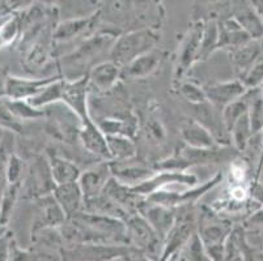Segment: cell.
I'll return each instance as SVG.
<instances>
[{
  "label": "cell",
  "mask_w": 263,
  "mask_h": 261,
  "mask_svg": "<svg viewBox=\"0 0 263 261\" xmlns=\"http://www.w3.org/2000/svg\"><path fill=\"white\" fill-rule=\"evenodd\" d=\"M160 35L154 29L140 28L117 37L109 51L110 61L123 68L140 55L156 49Z\"/></svg>",
  "instance_id": "6da1fadb"
},
{
  "label": "cell",
  "mask_w": 263,
  "mask_h": 261,
  "mask_svg": "<svg viewBox=\"0 0 263 261\" xmlns=\"http://www.w3.org/2000/svg\"><path fill=\"white\" fill-rule=\"evenodd\" d=\"M138 252L127 244L88 243L63 248L61 255L63 261H113L118 258L130 260Z\"/></svg>",
  "instance_id": "7a4b0ae2"
},
{
  "label": "cell",
  "mask_w": 263,
  "mask_h": 261,
  "mask_svg": "<svg viewBox=\"0 0 263 261\" xmlns=\"http://www.w3.org/2000/svg\"><path fill=\"white\" fill-rule=\"evenodd\" d=\"M128 246L139 251L152 261H159L162 252V242L139 213L128 217L126 222Z\"/></svg>",
  "instance_id": "3957f363"
},
{
  "label": "cell",
  "mask_w": 263,
  "mask_h": 261,
  "mask_svg": "<svg viewBox=\"0 0 263 261\" xmlns=\"http://www.w3.org/2000/svg\"><path fill=\"white\" fill-rule=\"evenodd\" d=\"M178 210H181L182 214L177 212V221L169 231L168 236L165 238L159 261H171L172 258L177 257L178 253H181V251L189 243L191 236L198 231L195 215L193 214V212H190V207Z\"/></svg>",
  "instance_id": "277c9868"
},
{
  "label": "cell",
  "mask_w": 263,
  "mask_h": 261,
  "mask_svg": "<svg viewBox=\"0 0 263 261\" xmlns=\"http://www.w3.org/2000/svg\"><path fill=\"white\" fill-rule=\"evenodd\" d=\"M57 184L51 175L47 157L44 155H35L32 158V162L28 164L25 179L23 182V190L25 197L40 198L44 196L51 195L54 192Z\"/></svg>",
  "instance_id": "5b68a950"
},
{
  "label": "cell",
  "mask_w": 263,
  "mask_h": 261,
  "mask_svg": "<svg viewBox=\"0 0 263 261\" xmlns=\"http://www.w3.org/2000/svg\"><path fill=\"white\" fill-rule=\"evenodd\" d=\"M221 179H223L221 172H217V174H215L214 178H211L200 187H197V188H191V190L183 191V192H177V191H169L168 192V191L161 190L148 196L147 200L152 201L155 204L173 208V209L177 210L182 209V208L191 207L200 196H203L210 190H212L215 186H217L221 182Z\"/></svg>",
  "instance_id": "8992f818"
},
{
  "label": "cell",
  "mask_w": 263,
  "mask_h": 261,
  "mask_svg": "<svg viewBox=\"0 0 263 261\" xmlns=\"http://www.w3.org/2000/svg\"><path fill=\"white\" fill-rule=\"evenodd\" d=\"M232 234L231 226L220 221L204 222L198 225V235L211 261H223L226 246Z\"/></svg>",
  "instance_id": "52a82bcc"
},
{
  "label": "cell",
  "mask_w": 263,
  "mask_h": 261,
  "mask_svg": "<svg viewBox=\"0 0 263 261\" xmlns=\"http://www.w3.org/2000/svg\"><path fill=\"white\" fill-rule=\"evenodd\" d=\"M88 93H89V81L87 75L75 80L63 78L62 102L78 115L83 124L93 121L88 109Z\"/></svg>",
  "instance_id": "ba28073f"
},
{
  "label": "cell",
  "mask_w": 263,
  "mask_h": 261,
  "mask_svg": "<svg viewBox=\"0 0 263 261\" xmlns=\"http://www.w3.org/2000/svg\"><path fill=\"white\" fill-rule=\"evenodd\" d=\"M177 212H178L177 209L155 204L147 198L143 201V204L138 209V213L149 224V226L155 230L157 236L161 239L162 246H164L165 238L168 236L169 231L176 224Z\"/></svg>",
  "instance_id": "9c48e42d"
},
{
  "label": "cell",
  "mask_w": 263,
  "mask_h": 261,
  "mask_svg": "<svg viewBox=\"0 0 263 261\" xmlns=\"http://www.w3.org/2000/svg\"><path fill=\"white\" fill-rule=\"evenodd\" d=\"M34 217L32 222V235L45 229H61L67 221V217L55 197L51 195L37 198Z\"/></svg>",
  "instance_id": "30bf717a"
},
{
  "label": "cell",
  "mask_w": 263,
  "mask_h": 261,
  "mask_svg": "<svg viewBox=\"0 0 263 261\" xmlns=\"http://www.w3.org/2000/svg\"><path fill=\"white\" fill-rule=\"evenodd\" d=\"M116 39L117 38H114V35L109 34V33H102V34L88 38L81 45H79L78 49L73 50L71 54L63 56L62 59L63 66H66L67 68L85 66L90 61H93L95 56H97L105 47L113 46Z\"/></svg>",
  "instance_id": "8fae6325"
},
{
  "label": "cell",
  "mask_w": 263,
  "mask_h": 261,
  "mask_svg": "<svg viewBox=\"0 0 263 261\" xmlns=\"http://www.w3.org/2000/svg\"><path fill=\"white\" fill-rule=\"evenodd\" d=\"M111 178L113 175L110 169V161H100L85 171H81L78 183L84 195L85 201L101 195Z\"/></svg>",
  "instance_id": "7c38bea8"
},
{
  "label": "cell",
  "mask_w": 263,
  "mask_h": 261,
  "mask_svg": "<svg viewBox=\"0 0 263 261\" xmlns=\"http://www.w3.org/2000/svg\"><path fill=\"white\" fill-rule=\"evenodd\" d=\"M198 182V176L194 174H189L185 171H166V170H160L156 171L154 176H151L148 180L143 182L139 186L134 187L138 195L147 198L152 193L157 191L164 190L166 186L171 184H186V186H195Z\"/></svg>",
  "instance_id": "4fadbf2b"
},
{
  "label": "cell",
  "mask_w": 263,
  "mask_h": 261,
  "mask_svg": "<svg viewBox=\"0 0 263 261\" xmlns=\"http://www.w3.org/2000/svg\"><path fill=\"white\" fill-rule=\"evenodd\" d=\"M203 26L204 24H198L193 26L185 39L181 43L178 56H177L176 71H174V77L176 80H181L186 75V72L191 68L195 62H198V55H199L200 41H202Z\"/></svg>",
  "instance_id": "5bb4252c"
},
{
  "label": "cell",
  "mask_w": 263,
  "mask_h": 261,
  "mask_svg": "<svg viewBox=\"0 0 263 261\" xmlns=\"http://www.w3.org/2000/svg\"><path fill=\"white\" fill-rule=\"evenodd\" d=\"M62 77L63 76L57 75L42 78H26L9 75L6 98L12 101H28L37 95L41 90H44L47 85Z\"/></svg>",
  "instance_id": "9a60e30c"
},
{
  "label": "cell",
  "mask_w": 263,
  "mask_h": 261,
  "mask_svg": "<svg viewBox=\"0 0 263 261\" xmlns=\"http://www.w3.org/2000/svg\"><path fill=\"white\" fill-rule=\"evenodd\" d=\"M207 102L221 114L227 106L241 99L246 92V88L241 81H224V83L212 84L204 88Z\"/></svg>",
  "instance_id": "2e32d148"
},
{
  "label": "cell",
  "mask_w": 263,
  "mask_h": 261,
  "mask_svg": "<svg viewBox=\"0 0 263 261\" xmlns=\"http://www.w3.org/2000/svg\"><path fill=\"white\" fill-rule=\"evenodd\" d=\"M110 169H111V175L116 180L133 188L156 174L154 169L148 167L143 162H135V158L123 162L110 161Z\"/></svg>",
  "instance_id": "e0dca14e"
},
{
  "label": "cell",
  "mask_w": 263,
  "mask_h": 261,
  "mask_svg": "<svg viewBox=\"0 0 263 261\" xmlns=\"http://www.w3.org/2000/svg\"><path fill=\"white\" fill-rule=\"evenodd\" d=\"M52 196L64 212L67 219L73 218L84 212L85 198L78 182L57 186Z\"/></svg>",
  "instance_id": "ac0fdd59"
},
{
  "label": "cell",
  "mask_w": 263,
  "mask_h": 261,
  "mask_svg": "<svg viewBox=\"0 0 263 261\" xmlns=\"http://www.w3.org/2000/svg\"><path fill=\"white\" fill-rule=\"evenodd\" d=\"M179 133L186 147L191 149H211L217 147V141L215 140L214 135L191 116L182 121L179 127Z\"/></svg>",
  "instance_id": "d6986e66"
},
{
  "label": "cell",
  "mask_w": 263,
  "mask_h": 261,
  "mask_svg": "<svg viewBox=\"0 0 263 261\" xmlns=\"http://www.w3.org/2000/svg\"><path fill=\"white\" fill-rule=\"evenodd\" d=\"M89 88H95L99 92H109L122 78V67L114 62L107 61L96 64L88 71Z\"/></svg>",
  "instance_id": "ffe728a7"
},
{
  "label": "cell",
  "mask_w": 263,
  "mask_h": 261,
  "mask_svg": "<svg viewBox=\"0 0 263 261\" xmlns=\"http://www.w3.org/2000/svg\"><path fill=\"white\" fill-rule=\"evenodd\" d=\"M79 140L89 154L97 157L100 161H110L106 136L95 122L90 121L81 126Z\"/></svg>",
  "instance_id": "44dd1931"
},
{
  "label": "cell",
  "mask_w": 263,
  "mask_h": 261,
  "mask_svg": "<svg viewBox=\"0 0 263 261\" xmlns=\"http://www.w3.org/2000/svg\"><path fill=\"white\" fill-rule=\"evenodd\" d=\"M161 59V51H159L157 49L151 50V51L145 52V54L134 59L127 66H124L122 68V78L138 80V78L147 77L152 72L156 71Z\"/></svg>",
  "instance_id": "7402d4cb"
},
{
  "label": "cell",
  "mask_w": 263,
  "mask_h": 261,
  "mask_svg": "<svg viewBox=\"0 0 263 261\" xmlns=\"http://www.w3.org/2000/svg\"><path fill=\"white\" fill-rule=\"evenodd\" d=\"M47 161H49L50 170H51L52 179H54V183L57 186L73 183L80 178V169L75 162L68 159V158L57 154V153H49Z\"/></svg>",
  "instance_id": "603a6c76"
},
{
  "label": "cell",
  "mask_w": 263,
  "mask_h": 261,
  "mask_svg": "<svg viewBox=\"0 0 263 261\" xmlns=\"http://www.w3.org/2000/svg\"><path fill=\"white\" fill-rule=\"evenodd\" d=\"M96 14L89 17H71L61 21L55 25L52 30V41L54 42H68L84 34L92 26Z\"/></svg>",
  "instance_id": "cb8c5ba5"
},
{
  "label": "cell",
  "mask_w": 263,
  "mask_h": 261,
  "mask_svg": "<svg viewBox=\"0 0 263 261\" xmlns=\"http://www.w3.org/2000/svg\"><path fill=\"white\" fill-rule=\"evenodd\" d=\"M110 161L123 162L133 159L136 155V145L127 136H106Z\"/></svg>",
  "instance_id": "d4e9b609"
},
{
  "label": "cell",
  "mask_w": 263,
  "mask_h": 261,
  "mask_svg": "<svg viewBox=\"0 0 263 261\" xmlns=\"http://www.w3.org/2000/svg\"><path fill=\"white\" fill-rule=\"evenodd\" d=\"M62 95H63V77L47 85L37 95L28 99V102L35 109L45 110L46 107L62 102Z\"/></svg>",
  "instance_id": "484cf974"
},
{
  "label": "cell",
  "mask_w": 263,
  "mask_h": 261,
  "mask_svg": "<svg viewBox=\"0 0 263 261\" xmlns=\"http://www.w3.org/2000/svg\"><path fill=\"white\" fill-rule=\"evenodd\" d=\"M21 190H23V183L7 186L6 191L2 196V201H0V226H8L16 203L21 196Z\"/></svg>",
  "instance_id": "4316f807"
},
{
  "label": "cell",
  "mask_w": 263,
  "mask_h": 261,
  "mask_svg": "<svg viewBox=\"0 0 263 261\" xmlns=\"http://www.w3.org/2000/svg\"><path fill=\"white\" fill-rule=\"evenodd\" d=\"M216 49H219V24L212 20L205 23L204 26H203L198 62L207 59L210 55L214 54Z\"/></svg>",
  "instance_id": "83f0119b"
},
{
  "label": "cell",
  "mask_w": 263,
  "mask_h": 261,
  "mask_svg": "<svg viewBox=\"0 0 263 261\" xmlns=\"http://www.w3.org/2000/svg\"><path fill=\"white\" fill-rule=\"evenodd\" d=\"M234 20L248 33L249 37H258L263 33V24L250 7H240L234 13Z\"/></svg>",
  "instance_id": "f1b7e54d"
},
{
  "label": "cell",
  "mask_w": 263,
  "mask_h": 261,
  "mask_svg": "<svg viewBox=\"0 0 263 261\" xmlns=\"http://www.w3.org/2000/svg\"><path fill=\"white\" fill-rule=\"evenodd\" d=\"M23 32V21L20 12H16L0 26V50L11 46Z\"/></svg>",
  "instance_id": "f546056e"
},
{
  "label": "cell",
  "mask_w": 263,
  "mask_h": 261,
  "mask_svg": "<svg viewBox=\"0 0 263 261\" xmlns=\"http://www.w3.org/2000/svg\"><path fill=\"white\" fill-rule=\"evenodd\" d=\"M7 107L15 115L16 118L24 121H37V119L45 118V110H40L33 107L28 101H12L8 98H4Z\"/></svg>",
  "instance_id": "4dcf8cb0"
},
{
  "label": "cell",
  "mask_w": 263,
  "mask_h": 261,
  "mask_svg": "<svg viewBox=\"0 0 263 261\" xmlns=\"http://www.w3.org/2000/svg\"><path fill=\"white\" fill-rule=\"evenodd\" d=\"M13 154V133L4 132V137L0 143V201L8 186V179H7V165L8 159Z\"/></svg>",
  "instance_id": "1f68e13d"
},
{
  "label": "cell",
  "mask_w": 263,
  "mask_h": 261,
  "mask_svg": "<svg viewBox=\"0 0 263 261\" xmlns=\"http://www.w3.org/2000/svg\"><path fill=\"white\" fill-rule=\"evenodd\" d=\"M229 135H231V138L234 143V145H236V148L243 152L246 149V147L249 145L250 137L253 136L250 119H249V111L248 114L243 115L242 118L238 119L237 123L234 124Z\"/></svg>",
  "instance_id": "d6a6232c"
},
{
  "label": "cell",
  "mask_w": 263,
  "mask_h": 261,
  "mask_svg": "<svg viewBox=\"0 0 263 261\" xmlns=\"http://www.w3.org/2000/svg\"><path fill=\"white\" fill-rule=\"evenodd\" d=\"M258 55H259V47L257 45L252 46V45L246 43L234 51L233 56H232L233 57V64L236 66V68L246 73L253 67V63H254Z\"/></svg>",
  "instance_id": "836d02e7"
},
{
  "label": "cell",
  "mask_w": 263,
  "mask_h": 261,
  "mask_svg": "<svg viewBox=\"0 0 263 261\" xmlns=\"http://www.w3.org/2000/svg\"><path fill=\"white\" fill-rule=\"evenodd\" d=\"M249 111V104L245 99H238L221 111V122L224 124V128L228 133H231L232 128L240 118H242L243 115L248 114Z\"/></svg>",
  "instance_id": "e575fe53"
},
{
  "label": "cell",
  "mask_w": 263,
  "mask_h": 261,
  "mask_svg": "<svg viewBox=\"0 0 263 261\" xmlns=\"http://www.w3.org/2000/svg\"><path fill=\"white\" fill-rule=\"evenodd\" d=\"M179 256L183 258V261H211L207 252H205V248L200 240L199 235H198V231L191 236L185 248L181 251Z\"/></svg>",
  "instance_id": "d590c367"
},
{
  "label": "cell",
  "mask_w": 263,
  "mask_h": 261,
  "mask_svg": "<svg viewBox=\"0 0 263 261\" xmlns=\"http://www.w3.org/2000/svg\"><path fill=\"white\" fill-rule=\"evenodd\" d=\"M28 171V164L17 154H11L7 165V179L8 184L23 183Z\"/></svg>",
  "instance_id": "8d00e7d4"
},
{
  "label": "cell",
  "mask_w": 263,
  "mask_h": 261,
  "mask_svg": "<svg viewBox=\"0 0 263 261\" xmlns=\"http://www.w3.org/2000/svg\"><path fill=\"white\" fill-rule=\"evenodd\" d=\"M179 93L191 106H197V105H202L207 102L204 88H202V86L195 83H191V81H182L179 84Z\"/></svg>",
  "instance_id": "74e56055"
},
{
  "label": "cell",
  "mask_w": 263,
  "mask_h": 261,
  "mask_svg": "<svg viewBox=\"0 0 263 261\" xmlns=\"http://www.w3.org/2000/svg\"><path fill=\"white\" fill-rule=\"evenodd\" d=\"M0 128L6 132L13 133V135L15 133L20 135L24 131L23 122L12 114L11 110L7 107L4 99L0 101Z\"/></svg>",
  "instance_id": "f35d334b"
},
{
  "label": "cell",
  "mask_w": 263,
  "mask_h": 261,
  "mask_svg": "<svg viewBox=\"0 0 263 261\" xmlns=\"http://www.w3.org/2000/svg\"><path fill=\"white\" fill-rule=\"evenodd\" d=\"M249 119L252 126V132L258 133L263 128V99L255 98L252 104H249Z\"/></svg>",
  "instance_id": "ab89813d"
},
{
  "label": "cell",
  "mask_w": 263,
  "mask_h": 261,
  "mask_svg": "<svg viewBox=\"0 0 263 261\" xmlns=\"http://www.w3.org/2000/svg\"><path fill=\"white\" fill-rule=\"evenodd\" d=\"M243 80L241 83L243 84L246 89L248 88H255V86L259 85L260 83H263V62L254 64L252 68L249 69L243 75Z\"/></svg>",
  "instance_id": "60d3db41"
},
{
  "label": "cell",
  "mask_w": 263,
  "mask_h": 261,
  "mask_svg": "<svg viewBox=\"0 0 263 261\" xmlns=\"http://www.w3.org/2000/svg\"><path fill=\"white\" fill-rule=\"evenodd\" d=\"M8 261H34V253L33 251L23 250L13 238L9 248Z\"/></svg>",
  "instance_id": "b9f144b4"
},
{
  "label": "cell",
  "mask_w": 263,
  "mask_h": 261,
  "mask_svg": "<svg viewBox=\"0 0 263 261\" xmlns=\"http://www.w3.org/2000/svg\"><path fill=\"white\" fill-rule=\"evenodd\" d=\"M148 135H149V137L152 140H155V143H160L165 137L164 129H162L161 124L156 121H151L147 124V136Z\"/></svg>",
  "instance_id": "7bdbcfd3"
},
{
  "label": "cell",
  "mask_w": 263,
  "mask_h": 261,
  "mask_svg": "<svg viewBox=\"0 0 263 261\" xmlns=\"http://www.w3.org/2000/svg\"><path fill=\"white\" fill-rule=\"evenodd\" d=\"M12 240H13V234L9 231H7L3 236H0V261H8Z\"/></svg>",
  "instance_id": "ee69618b"
},
{
  "label": "cell",
  "mask_w": 263,
  "mask_h": 261,
  "mask_svg": "<svg viewBox=\"0 0 263 261\" xmlns=\"http://www.w3.org/2000/svg\"><path fill=\"white\" fill-rule=\"evenodd\" d=\"M8 77H9V73H8V71H7V68H4V67H0V101L6 98Z\"/></svg>",
  "instance_id": "f6af8a7d"
},
{
  "label": "cell",
  "mask_w": 263,
  "mask_h": 261,
  "mask_svg": "<svg viewBox=\"0 0 263 261\" xmlns=\"http://www.w3.org/2000/svg\"><path fill=\"white\" fill-rule=\"evenodd\" d=\"M15 13H16V12H15ZM12 14H13V13H12ZM12 14H0V26L3 25V24L6 23V21L8 20L9 17H11Z\"/></svg>",
  "instance_id": "bcb514c9"
},
{
  "label": "cell",
  "mask_w": 263,
  "mask_h": 261,
  "mask_svg": "<svg viewBox=\"0 0 263 261\" xmlns=\"http://www.w3.org/2000/svg\"><path fill=\"white\" fill-rule=\"evenodd\" d=\"M4 132H6V131H3V129L0 128V143H2V140H3V137H4Z\"/></svg>",
  "instance_id": "7dc6e473"
}]
</instances>
